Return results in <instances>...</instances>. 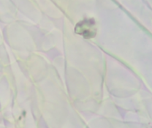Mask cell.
<instances>
[{"label": "cell", "mask_w": 152, "mask_h": 128, "mask_svg": "<svg viewBox=\"0 0 152 128\" xmlns=\"http://www.w3.org/2000/svg\"><path fill=\"white\" fill-rule=\"evenodd\" d=\"M96 25L95 21L93 19L85 20L80 21L76 27V33L83 36L86 38L94 37L96 35Z\"/></svg>", "instance_id": "6da1fadb"}]
</instances>
